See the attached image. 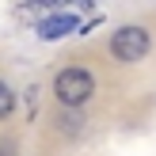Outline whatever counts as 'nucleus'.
<instances>
[{"mask_svg": "<svg viewBox=\"0 0 156 156\" xmlns=\"http://www.w3.org/2000/svg\"><path fill=\"white\" fill-rule=\"evenodd\" d=\"M12 111H15V91L8 88L4 80H0V122H4V118H12Z\"/></svg>", "mask_w": 156, "mask_h": 156, "instance_id": "obj_4", "label": "nucleus"}, {"mask_svg": "<svg viewBox=\"0 0 156 156\" xmlns=\"http://www.w3.org/2000/svg\"><path fill=\"white\" fill-rule=\"evenodd\" d=\"M30 4H61V0H30Z\"/></svg>", "mask_w": 156, "mask_h": 156, "instance_id": "obj_5", "label": "nucleus"}, {"mask_svg": "<svg viewBox=\"0 0 156 156\" xmlns=\"http://www.w3.org/2000/svg\"><path fill=\"white\" fill-rule=\"evenodd\" d=\"M73 30H84V23L76 19V15H46L42 23H38V38L42 42H57V38H65V34H73Z\"/></svg>", "mask_w": 156, "mask_h": 156, "instance_id": "obj_3", "label": "nucleus"}, {"mask_svg": "<svg viewBox=\"0 0 156 156\" xmlns=\"http://www.w3.org/2000/svg\"><path fill=\"white\" fill-rule=\"evenodd\" d=\"M91 91H95V80H91V73H88V69H80V65L61 69L57 80H53V95H57L65 107H80V103H88Z\"/></svg>", "mask_w": 156, "mask_h": 156, "instance_id": "obj_1", "label": "nucleus"}, {"mask_svg": "<svg viewBox=\"0 0 156 156\" xmlns=\"http://www.w3.org/2000/svg\"><path fill=\"white\" fill-rule=\"evenodd\" d=\"M149 46H152L149 30H145V27H133V23H126V27H118L111 34V50H114L118 61H141L145 53H149Z\"/></svg>", "mask_w": 156, "mask_h": 156, "instance_id": "obj_2", "label": "nucleus"}]
</instances>
